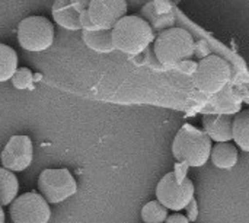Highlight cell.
I'll use <instances>...</instances> for the list:
<instances>
[{"label": "cell", "mask_w": 249, "mask_h": 223, "mask_svg": "<svg viewBox=\"0 0 249 223\" xmlns=\"http://www.w3.org/2000/svg\"><path fill=\"white\" fill-rule=\"evenodd\" d=\"M212 142L213 140L206 134V131L185 124L174 137L172 155L178 162L185 164L187 167L200 168L206 165L212 156Z\"/></svg>", "instance_id": "cell-1"}, {"label": "cell", "mask_w": 249, "mask_h": 223, "mask_svg": "<svg viewBox=\"0 0 249 223\" xmlns=\"http://www.w3.org/2000/svg\"><path fill=\"white\" fill-rule=\"evenodd\" d=\"M115 48L128 56L142 54L155 39L152 26L140 16H125L112 29Z\"/></svg>", "instance_id": "cell-2"}, {"label": "cell", "mask_w": 249, "mask_h": 223, "mask_svg": "<svg viewBox=\"0 0 249 223\" xmlns=\"http://www.w3.org/2000/svg\"><path fill=\"white\" fill-rule=\"evenodd\" d=\"M153 50L160 64L175 66L194 54L196 42L188 31L182 28H169L159 34Z\"/></svg>", "instance_id": "cell-3"}, {"label": "cell", "mask_w": 249, "mask_h": 223, "mask_svg": "<svg viewBox=\"0 0 249 223\" xmlns=\"http://www.w3.org/2000/svg\"><path fill=\"white\" fill-rule=\"evenodd\" d=\"M231 66L219 56L210 54L204 57L194 73L196 88L206 95H216L225 89L231 80Z\"/></svg>", "instance_id": "cell-4"}, {"label": "cell", "mask_w": 249, "mask_h": 223, "mask_svg": "<svg viewBox=\"0 0 249 223\" xmlns=\"http://www.w3.org/2000/svg\"><path fill=\"white\" fill-rule=\"evenodd\" d=\"M18 41L19 45L26 51H45L53 45L54 26L44 16L25 18L18 26Z\"/></svg>", "instance_id": "cell-5"}, {"label": "cell", "mask_w": 249, "mask_h": 223, "mask_svg": "<svg viewBox=\"0 0 249 223\" xmlns=\"http://www.w3.org/2000/svg\"><path fill=\"white\" fill-rule=\"evenodd\" d=\"M39 194L51 204H58L77 193V183L66 168L44 169L38 178Z\"/></svg>", "instance_id": "cell-6"}, {"label": "cell", "mask_w": 249, "mask_h": 223, "mask_svg": "<svg viewBox=\"0 0 249 223\" xmlns=\"http://www.w3.org/2000/svg\"><path fill=\"white\" fill-rule=\"evenodd\" d=\"M194 184L191 180L179 181L175 172H168L156 187V199L168 210L179 212L190 206L194 200Z\"/></svg>", "instance_id": "cell-7"}, {"label": "cell", "mask_w": 249, "mask_h": 223, "mask_svg": "<svg viewBox=\"0 0 249 223\" xmlns=\"http://www.w3.org/2000/svg\"><path fill=\"white\" fill-rule=\"evenodd\" d=\"M13 223H48L51 209L48 202L38 193H25L19 196L9 207Z\"/></svg>", "instance_id": "cell-8"}, {"label": "cell", "mask_w": 249, "mask_h": 223, "mask_svg": "<svg viewBox=\"0 0 249 223\" xmlns=\"http://www.w3.org/2000/svg\"><path fill=\"white\" fill-rule=\"evenodd\" d=\"M34 148L28 136H12L1 150V168L12 172H22L32 164Z\"/></svg>", "instance_id": "cell-9"}, {"label": "cell", "mask_w": 249, "mask_h": 223, "mask_svg": "<svg viewBox=\"0 0 249 223\" xmlns=\"http://www.w3.org/2000/svg\"><path fill=\"white\" fill-rule=\"evenodd\" d=\"M128 4L125 0H92L88 12L92 22L99 29H114L127 16Z\"/></svg>", "instance_id": "cell-10"}, {"label": "cell", "mask_w": 249, "mask_h": 223, "mask_svg": "<svg viewBox=\"0 0 249 223\" xmlns=\"http://www.w3.org/2000/svg\"><path fill=\"white\" fill-rule=\"evenodd\" d=\"M203 126L206 134L216 143L233 140V118L231 115H204Z\"/></svg>", "instance_id": "cell-11"}, {"label": "cell", "mask_w": 249, "mask_h": 223, "mask_svg": "<svg viewBox=\"0 0 249 223\" xmlns=\"http://www.w3.org/2000/svg\"><path fill=\"white\" fill-rule=\"evenodd\" d=\"M53 19L57 25L69 31H80V13L73 7L71 0H54L51 7Z\"/></svg>", "instance_id": "cell-12"}, {"label": "cell", "mask_w": 249, "mask_h": 223, "mask_svg": "<svg viewBox=\"0 0 249 223\" xmlns=\"http://www.w3.org/2000/svg\"><path fill=\"white\" fill-rule=\"evenodd\" d=\"M238 148L229 142L217 143L212 150V162L219 169H232L238 164Z\"/></svg>", "instance_id": "cell-13"}, {"label": "cell", "mask_w": 249, "mask_h": 223, "mask_svg": "<svg viewBox=\"0 0 249 223\" xmlns=\"http://www.w3.org/2000/svg\"><path fill=\"white\" fill-rule=\"evenodd\" d=\"M85 44L98 53H111L115 50L112 29H98V31H83Z\"/></svg>", "instance_id": "cell-14"}, {"label": "cell", "mask_w": 249, "mask_h": 223, "mask_svg": "<svg viewBox=\"0 0 249 223\" xmlns=\"http://www.w3.org/2000/svg\"><path fill=\"white\" fill-rule=\"evenodd\" d=\"M19 183L12 171L0 168V204L10 206L18 199Z\"/></svg>", "instance_id": "cell-15"}, {"label": "cell", "mask_w": 249, "mask_h": 223, "mask_svg": "<svg viewBox=\"0 0 249 223\" xmlns=\"http://www.w3.org/2000/svg\"><path fill=\"white\" fill-rule=\"evenodd\" d=\"M233 142L244 152H249V110L241 111L233 118Z\"/></svg>", "instance_id": "cell-16"}, {"label": "cell", "mask_w": 249, "mask_h": 223, "mask_svg": "<svg viewBox=\"0 0 249 223\" xmlns=\"http://www.w3.org/2000/svg\"><path fill=\"white\" fill-rule=\"evenodd\" d=\"M16 72H18L16 51L6 44H0V82H6L12 79Z\"/></svg>", "instance_id": "cell-17"}, {"label": "cell", "mask_w": 249, "mask_h": 223, "mask_svg": "<svg viewBox=\"0 0 249 223\" xmlns=\"http://www.w3.org/2000/svg\"><path fill=\"white\" fill-rule=\"evenodd\" d=\"M168 218V209L158 200L146 203L142 209V219L144 223H165Z\"/></svg>", "instance_id": "cell-18"}, {"label": "cell", "mask_w": 249, "mask_h": 223, "mask_svg": "<svg viewBox=\"0 0 249 223\" xmlns=\"http://www.w3.org/2000/svg\"><path fill=\"white\" fill-rule=\"evenodd\" d=\"M32 79H34V77H32V73H31L29 69H18V72H16L15 76L12 77V83H13V86H15L16 89L23 91V89H26V88L31 86Z\"/></svg>", "instance_id": "cell-19"}, {"label": "cell", "mask_w": 249, "mask_h": 223, "mask_svg": "<svg viewBox=\"0 0 249 223\" xmlns=\"http://www.w3.org/2000/svg\"><path fill=\"white\" fill-rule=\"evenodd\" d=\"M80 23H82V29L83 31H98L99 28L92 22L90 16H89V12L85 10L80 13Z\"/></svg>", "instance_id": "cell-20"}, {"label": "cell", "mask_w": 249, "mask_h": 223, "mask_svg": "<svg viewBox=\"0 0 249 223\" xmlns=\"http://www.w3.org/2000/svg\"><path fill=\"white\" fill-rule=\"evenodd\" d=\"M185 210H187V218L190 219V222H196L197 218H198V207H197L196 199L190 203V206H188Z\"/></svg>", "instance_id": "cell-21"}, {"label": "cell", "mask_w": 249, "mask_h": 223, "mask_svg": "<svg viewBox=\"0 0 249 223\" xmlns=\"http://www.w3.org/2000/svg\"><path fill=\"white\" fill-rule=\"evenodd\" d=\"M90 3H92V0H71L73 7H74L79 13H82V12L88 10V9H89V6H90Z\"/></svg>", "instance_id": "cell-22"}, {"label": "cell", "mask_w": 249, "mask_h": 223, "mask_svg": "<svg viewBox=\"0 0 249 223\" xmlns=\"http://www.w3.org/2000/svg\"><path fill=\"white\" fill-rule=\"evenodd\" d=\"M165 223H190V219H188L187 216L181 215V213H174V215H171V216L166 219V222Z\"/></svg>", "instance_id": "cell-23"}, {"label": "cell", "mask_w": 249, "mask_h": 223, "mask_svg": "<svg viewBox=\"0 0 249 223\" xmlns=\"http://www.w3.org/2000/svg\"><path fill=\"white\" fill-rule=\"evenodd\" d=\"M197 67H198V64L191 63V61H187V60H185V61H182V63H179V69H181L182 72H187V73H190V72L196 73Z\"/></svg>", "instance_id": "cell-24"}, {"label": "cell", "mask_w": 249, "mask_h": 223, "mask_svg": "<svg viewBox=\"0 0 249 223\" xmlns=\"http://www.w3.org/2000/svg\"><path fill=\"white\" fill-rule=\"evenodd\" d=\"M125 1H127V4L131 6V7H140V6H143L147 0H125Z\"/></svg>", "instance_id": "cell-25"}, {"label": "cell", "mask_w": 249, "mask_h": 223, "mask_svg": "<svg viewBox=\"0 0 249 223\" xmlns=\"http://www.w3.org/2000/svg\"><path fill=\"white\" fill-rule=\"evenodd\" d=\"M0 223H4V210H3V207H0Z\"/></svg>", "instance_id": "cell-26"}, {"label": "cell", "mask_w": 249, "mask_h": 223, "mask_svg": "<svg viewBox=\"0 0 249 223\" xmlns=\"http://www.w3.org/2000/svg\"><path fill=\"white\" fill-rule=\"evenodd\" d=\"M171 1H172V3H175V4H178V3H179L181 0H171Z\"/></svg>", "instance_id": "cell-27"}]
</instances>
